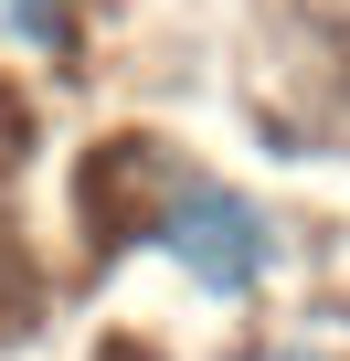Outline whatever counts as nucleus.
Listing matches in <instances>:
<instances>
[{"label": "nucleus", "mask_w": 350, "mask_h": 361, "mask_svg": "<svg viewBox=\"0 0 350 361\" xmlns=\"http://www.w3.org/2000/svg\"><path fill=\"white\" fill-rule=\"evenodd\" d=\"M127 245L159 255L170 276H192L213 308H255L287 266V234L255 192L213 170H181V159H138V213H127Z\"/></svg>", "instance_id": "1"}, {"label": "nucleus", "mask_w": 350, "mask_h": 361, "mask_svg": "<svg viewBox=\"0 0 350 361\" xmlns=\"http://www.w3.org/2000/svg\"><path fill=\"white\" fill-rule=\"evenodd\" d=\"M138 361H159V350H138Z\"/></svg>", "instance_id": "3"}, {"label": "nucleus", "mask_w": 350, "mask_h": 361, "mask_svg": "<svg viewBox=\"0 0 350 361\" xmlns=\"http://www.w3.org/2000/svg\"><path fill=\"white\" fill-rule=\"evenodd\" d=\"M255 361H318V350H308V340H276V350H255Z\"/></svg>", "instance_id": "2"}]
</instances>
